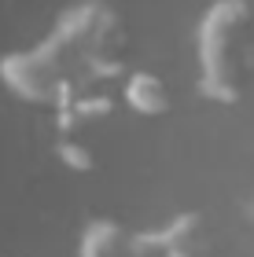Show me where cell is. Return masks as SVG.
Instances as JSON below:
<instances>
[{
	"label": "cell",
	"mask_w": 254,
	"mask_h": 257,
	"mask_svg": "<svg viewBox=\"0 0 254 257\" xmlns=\"http://www.w3.org/2000/svg\"><path fill=\"white\" fill-rule=\"evenodd\" d=\"M55 52L63 55L70 77L81 88H96L100 81L125 77L129 59V33L122 15L103 0H81L66 8L55 30L48 33Z\"/></svg>",
	"instance_id": "obj_2"
},
{
	"label": "cell",
	"mask_w": 254,
	"mask_h": 257,
	"mask_svg": "<svg viewBox=\"0 0 254 257\" xmlns=\"http://www.w3.org/2000/svg\"><path fill=\"white\" fill-rule=\"evenodd\" d=\"M111 114H114V99L107 92L85 88L55 107V128H59V136H81V128H89L92 121L111 118Z\"/></svg>",
	"instance_id": "obj_6"
},
{
	"label": "cell",
	"mask_w": 254,
	"mask_h": 257,
	"mask_svg": "<svg viewBox=\"0 0 254 257\" xmlns=\"http://www.w3.org/2000/svg\"><path fill=\"white\" fill-rule=\"evenodd\" d=\"M55 158L70 173H92L96 169V151H92L81 136H59L55 140Z\"/></svg>",
	"instance_id": "obj_8"
},
{
	"label": "cell",
	"mask_w": 254,
	"mask_h": 257,
	"mask_svg": "<svg viewBox=\"0 0 254 257\" xmlns=\"http://www.w3.org/2000/svg\"><path fill=\"white\" fill-rule=\"evenodd\" d=\"M151 242L162 257H210L214 253V228L203 209H181L166 224L147 228Z\"/></svg>",
	"instance_id": "obj_5"
},
{
	"label": "cell",
	"mask_w": 254,
	"mask_h": 257,
	"mask_svg": "<svg viewBox=\"0 0 254 257\" xmlns=\"http://www.w3.org/2000/svg\"><path fill=\"white\" fill-rule=\"evenodd\" d=\"M0 85H4L15 99L33 103V107H59L63 99L85 92L77 81L70 77L63 55L55 52L52 41H41L33 48L22 52H8L0 59Z\"/></svg>",
	"instance_id": "obj_3"
},
{
	"label": "cell",
	"mask_w": 254,
	"mask_h": 257,
	"mask_svg": "<svg viewBox=\"0 0 254 257\" xmlns=\"http://www.w3.org/2000/svg\"><path fill=\"white\" fill-rule=\"evenodd\" d=\"M250 30L254 8L247 0H214L195 30L203 99L236 107L250 85Z\"/></svg>",
	"instance_id": "obj_1"
},
{
	"label": "cell",
	"mask_w": 254,
	"mask_h": 257,
	"mask_svg": "<svg viewBox=\"0 0 254 257\" xmlns=\"http://www.w3.org/2000/svg\"><path fill=\"white\" fill-rule=\"evenodd\" d=\"M77 257H162L147 231H133L114 217L89 220L81 239H77Z\"/></svg>",
	"instance_id": "obj_4"
},
{
	"label": "cell",
	"mask_w": 254,
	"mask_h": 257,
	"mask_svg": "<svg viewBox=\"0 0 254 257\" xmlns=\"http://www.w3.org/2000/svg\"><path fill=\"white\" fill-rule=\"evenodd\" d=\"M122 99L125 107L140 118H162L170 110V88L166 81L155 74V70H129L125 74V85H122Z\"/></svg>",
	"instance_id": "obj_7"
},
{
	"label": "cell",
	"mask_w": 254,
	"mask_h": 257,
	"mask_svg": "<svg viewBox=\"0 0 254 257\" xmlns=\"http://www.w3.org/2000/svg\"><path fill=\"white\" fill-rule=\"evenodd\" d=\"M247 217H250V224H254V198L247 202Z\"/></svg>",
	"instance_id": "obj_9"
}]
</instances>
